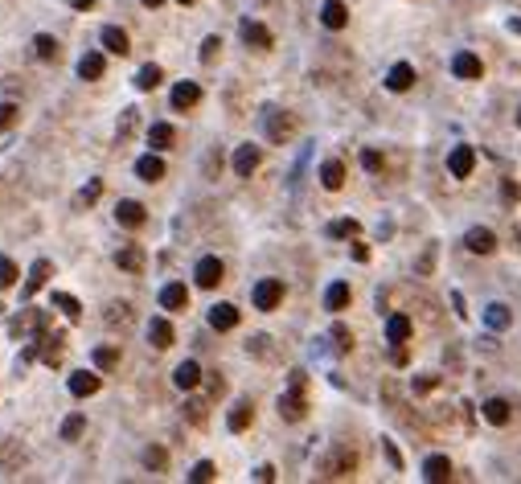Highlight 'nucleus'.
<instances>
[{
  "instance_id": "f257e3e1",
  "label": "nucleus",
  "mask_w": 521,
  "mask_h": 484,
  "mask_svg": "<svg viewBox=\"0 0 521 484\" xmlns=\"http://www.w3.org/2000/svg\"><path fill=\"white\" fill-rule=\"evenodd\" d=\"M280 414H284L287 423H300V419L308 414V402H304V374H300V369L291 374V390L280 398Z\"/></svg>"
},
{
  "instance_id": "f03ea898",
  "label": "nucleus",
  "mask_w": 521,
  "mask_h": 484,
  "mask_svg": "<svg viewBox=\"0 0 521 484\" xmlns=\"http://www.w3.org/2000/svg\"><path fill=\"white\" fill-rule=\"evenodd\" d=\"M263 127H267V140H271V144H287V140H291V132H296V120H291L287 111H280V107H267Z\"/></svg>"
},
{
  "instance_id": "7ed1b4c3",
  "label": "nucleus",
  "mask_w": 521,
  "mask_h": 484,
  "mask_svg": "<svg viewBox=\"0 0 521 484\" xmlns=\"http://www.w3.org/2000/svg\"><path fill=\"white\" fill-rule=\"evenodd\" d=\"M251 300H255L259 312H275V308L284 304V284H280V279H259L255 291H251Z\"/></svg>"
},
{
  "instance_id": "20e7f679",
  "label": "nucleus",
  "mask_w": 521,
  "mask_h": 484,
  "mask_svg": "<svg viewBox=\"0 0 521 484\" xmlns=\"http://www.w3.org/2000/svg\"><path fill=\"white\" fill-rule=\"evenodd\" d=\"M222 275H226V267H222V259H213V255H206V259H197V267H193V279H197V288H218L222 284Z\"/></svg>"
},
{
  "instance_id": "39448f33",
  "label": "nucleus",
  "mask_w": 521,
  "mask_h": 484,
  "mask_svg": "<svg viewBox=\"0 0 521 484\" xmlns=\"http://www.w3.org/2000/svg\"><path fill=\"white\" fill-rule=\"evenodd\" d=\"M472 169H476V152H472V144H456L448 152V172L451 177H472Z\"/></svg>"
},
{
  "instance_id": "423d86ee",
  "label": "nucleus",
  "mask_w": 521,
  "mask_h": 484,
  "mask_svg": "<svg viewBox=\"0 0 521 484\" xmlns=\"http://www.w3.org/2000/svg\"><path fill=\"white\" fill-rule=\"evenodd\" d=\"M259 160H263V148L259 144H238L234 148V177H251V172L259 169Z\"/></svg>"
},
{
  "instance_id": "0eeeda50",
  "label": "nucleus",
  "mask_w": 521,
  "mask_h": 484,
  "mask_svg": "<svg viewBox=\"0 0 521 484\" xmlns=\"http://www.w3.org/2000/svg\"><path fill=\"white\" fill-rule=\"evenodd\" d=\"M353 468H357V456L349 452V447H337L329 460L320 464V472H325V476H353Z\"/></svg>"
},
{
  "instance_id": "6e6552de",
  "label": "nucleus",
  "mask_w": 521,
  "mask_h": 484,
  "mask_svg": "<svg viewBox=\"0 0 521 484\" xmlns=\"http://www.w3.org/2000/svg\"><path fill=\"white\" fill-rule=\"evenodd\" d=\"M464 246H468L472 255H493V250H497V234L484 230V226H472V230L464 234Z\"/></svg>"
},
{
  "instance_id": "1a4fd4ad",
  "label": "nucleus",
  "mask_w": 521,
  "mask_h": 484,
  "mask_svg": "<svg viewBox=\"0 0 521 484\" xmlns=\"http://www.w3.org/2000/svg\"><path fill=\"white\" fill-rule=\"evenodd\" d=\"M161 308L185 312V308H189V288H185V284H165V288H161Z\"/></svg>"
},
{
  "instance_id": "9d476101",
  "label": "nucleus",
  "mask_w": 521,
  "mask_h": 484,
  "mask_svg": "<svg viewBox=\"0 0 521 484\" xmlns=\"http://www.w3.org/2000/svg\"><path fill=\"white\" fill-rule=\"evenodd\" d=\"M320 25H325V29H345V25H349L345 0H325V4H320Z\"/></svg>"
},
{
  "instance_id": "9b49d317",
  "label": "nucleus",
  "mask_w": 521,
  "mask_h": 484,
  "mask_svg": "<svg viewBox=\"0 0 521 484\" xmlns=\"http://www.w3.org/2000/svg\"><path fill=\"white\" fill-rule=\"evenodd\" d=\"M238 33H242V42H246L251 49H271V42H275V37H271V29L259 25V21H242Z\"/></svg>"
},
{
  "instance_id": "f8f14e48",
  "label": "nucleus",
  "mask_w": 521,
  "mask_h": 484,
  "mask_svg": "<svg viewBox=\"0 0 521 484\" xmlns=\"http://www.w3.org/2000/svg\"><path fill=\"white\" fill-rule=\"evenodd\" d=\"M451 74H456V78H464V82H476V78L484 74V66H480V58H476V53H456V58H451Z\"/></svg>"
},
{
  "instance_id": "ddd939ff",
  "label": "nucleus",
  "mask_w": 521,
  "mask_h": 484,
  "mask_svg": "<svg viewBox=\"0 0 521 484\" xmlns=\"http://www.w3.org/2000/svg\"><path fill=\"white\" fill-rule=\"evenodd\" d=\"M115 222H119V226H127V230H140L144 222H148V214H144L140 201H119V205H115Z\"/></svg>"
},
{
  "instance_id": "4468645a",
  "label": "nucleus",
  "mask_w": 521,
  "mask_h": 484,
  "mask_svg": "<svg viewBox=\"0 0 521 484\" xmlns=\"http://www.w3.org/2000/svg\"><path fill=\"white\" fill-rule=\"evenodd\" d=\"M201 103V87L197 82H177L172 87V111H189Z\"/></svg>"
},
{
  "instance_id": "2eb2a0df",
  "label": "nucleus",
  "mask_w": 521,
  "mask_h": 484,
  "mask_svg": "<svg viewBox=\"0 0 521 484\" xmlns=\"http://www.w3.org/2000/svg\"><path fill=\"white\" fill-rule=\"evenodd\" d=\"M115 267L119 271H127V275H140L144 271V250L136 246V242H127L123 250H115Z\"/></svg>"
},
{
  "instance_id": "dca6fc26",
  "label": "nucleus",
  "mask_w": 521,
  "mask_h": 484,
  "mask_svg": "<svg viewBox=\"0 0 521 484\" xmlns=\"http://www.w3.org/2000/svg\"><path fill=\"white\" fill-rule=\"evenodd\" d=\"M238 324V308L234 304H213L210 308V329L213 333H230Z\"/></svg>"
},
{
  "instance_id": "f3484780",
  "label": "nucleus",
  "mask_w": 521,
  "mask_h": 484,
  "mask_svg": "<svg viewBox=\"0 0 521 484\" xmlns=\"http://www.w3.org/2000/svg\"><path fill=\"white\" fill-rule=\"evenodd\" d=\"M103 70H107V58H103L99 49H91V53H82V58H78V78L95 82V78H103Z\"/></svg>"
},
{
  "instance_id": "a211bd4d",
  "label": "nucleus",
  "mask_w": 521,
  "mask_h": 484,
  "mask_svg": "<svg viewBox=\"0 0 521 484\" xmlns=\"http://www.w3.org/2000/svg\"><path fill=\"white\" fill-rule=\"evenodd\" d=\"M386 87H390V91H410V87H415V66H410V62H394L390 74H386Z\"/></svg>"
},
{
  "instance_id": "6ab92c4d",
  "label": "nucleus",
  "mask_w": 521,
  "mask_h": 484,
  "mask_svg": "<svg viewBox=\"0 0 521 484\" xmlns=\"http://www.w3.org/2000/svg\"><path fill=\"white\" fill-rule=\"evenodd\" d=\"M99 42H103V49H107V53H119V58H123V53L132 49V42H127V33H123L119 25H107V29L99 33Z\"/></svg>"
},
{
  "instance_id": "aec40b11",
  "label": "nucleus",
  "mask_w": 521,
  "mask_h": 484,
  "mask_svg": "<svg viewBox=\"0 0 521 484\" xmlns=\"http://www.w3.org/2000/svg\"><path fill=\"white\" fill-rule=\"evenodd\" d=\"M99 374H87V369H78V374H70V394L74 398H91V394H99Z\"/></svg>"
},
{
  "instance_id": "412c9836",
  "label": "nucleus",
  "mask_w": 521,
  "mask_h": 484,
  "mask_svg": "<svg viewBox=\"0 0 521 484\" xmlns=\"http://www.w3.org/2000/svg\"><path fill=\"white\" fill-rule=\"evenodd\" d=\"M423 480H431V484L451 480V460H448V456H427V464H423Z\"/></svg>"
},
{
  "instance_id": "4be33fe9",
  "label": "nucleus",
  "mask_w": 521,
  "mask_h": 484,
  "mask_svg": "<svg viewBox=\"0 0 521 484\" xmlns=\"http://www.w3.org/2000/svg\"><path fill=\"white\" fill-rule=\"evenodd\" d=\"M136 177H140V181H148V185H152V181H161V177H165V160H161L156 152L140 156V160H136Z\"/></svg>"
},
{
  "instance_id": "5701e85b",
  "label": "nucleus",
  "mask_w": 521,
  "mask_h": 484,
  "mask_svg": "<svg viewBox=\"0 0 521 484\" xmlns=\"http://www.w3.org/2000/svg\"><path fill=\"white\" fill-rule=\"evenodd\" d=\"M172 382H177L181 390L201 386V365H197V362H181L177 369H172Z\"/></svg>"
},
{
  "instance_id": "b1692460",
  "label": "nucleus",
  "mask_w": 521,
  "mask_h": 484,
  "mask_svg": "<svg viewBox=\"0 0 521 484\" xmlns=\"http://www.w3.org/2000/svg\"><path fill=\"white\" fill-rule=\"evenodd\" d=\"M46 279H49V259H37V263L29 267V279H25V300H29V295H33V291H42L46 288Z\"/></svg>"
},
{
  "instance_id": "393cba45",
  "label": "nucleus",
  "mask_w": 521,
  "mask_h": 484,
  "mask_svg": "<svg viewBox=\"0 0 521 484\" xmlns=\"http://www.w3.org/2000/svg\"><path fill=\"white\" fill-rule=\"evenodd\" d=\"M172 140H177L172 123H152V127H148V144H152V152H165V148H172Z\"/></svg>"
},
{
  "instance_id": "a878e982",
  "label": "nucleus",
  "mask_w": 521,
  "mask_h": 484,
  "mask_svg": "<svg viewBox=\"0 0 521 484\" xmlns=\"http://www.w3.org/2000/svg\"><path fill=\"white\" fill-rule=\"evenodd\" d=\"M349 300H353L349 284H329V291H325V308H329V312H341V308H349Z\"/></svg>"
},
{
  "instance_id": "bb28decb",
  "label": "nucleus",
  "mask_w": 521,
  "mask_h": 484,
  "mask_svg": "<svg viewBox=\"0 0 521 484\" xmlns=\"http://www.w3.org/2000/svg\"><path fill=\"white\" fill-rule=\"evenodd\" d=\"M148 340H152L156 349H168V345H172V324H168L165 316L148 320Z\"/></svg>"
},
{
  "instance_id": "cd10ccee",
  "label": "nucleus",
  "mask_w": 521,
  "mask_h": 484,
  "mask_svg": "<svg viewBox=\"0 0 521 484\" xmlns=\"http://www.w3.org/2000/svg\"><path fill=\"white\" fill-rule=\"evenodd\" d=\"M320 185H325V189H341V185H345V165H341V160H325V165H320Z\"/></svg>"
},
{
  "instance_id": "c85d7f7f",
  "label": "nucleus",
  "mask_w": 521,
  "mask_h": 484,
  "mask_svg": "<svg viewBox=\"0 0 521 484\" xmlns=\"http://www.w3.org/2000/svg\"><path fill=\"white\" fill-rule=\"evenodd\" d=\"M406 337H410V316L394 312L390 320H386V340H394V345H403Z\"/></svg>"
},
{
  "instance_id": "c756f323",
  "label": "nucleus",
  "mask_w": 521,
  "mask_h": 484,
  "mask_svg": "<svg viewBox=\"0 0 521 484\" xmlns=\"http://www.w3.org/2000/svg\"><path fill=\"white\" fill-rule=\"evenodd\" d=\"M161 78H165L161 66H156V62H148V66H140V74H136V91H156V87H161Z\"/></svg>"
},
{
  "instance_id": "7c9ffc66",
  "label": "nucleus",
  "mask_w": 521,
  "mask_h": 484,
  "mask_svg": "<svg viewBox=\"0 0 521 484\" xmlns=\"http://www.w3.org/2000/svg\"><path fill=\"white\" fill-rule=\"evenodd\" d=\"M251 419H255V407H251V402H238V407H230V419H226V423H230V431H246Z\"/></svg>"
},
{
  "instance_id": "2f4dec72",
  "label": "nucleus",
  "mask_w": 521,
  "mask_h": 484,
  "mask_svg": "<svg viewBox=\"0 0 521 484\" xmlns=\"http://www.w3.org/2000/svg\"><path fill=\"white\" fill-rule=\"evenodd\" d=\"M484 419H489L493 427H505V423H509V402H505V398H489V402H484Z\"/></svg>"
},
{
  "instance_id": "473e14b6",
  "label": "nucleus",
  "mask_w": 521,
  "mask_h": 484,
  "mask_svg": "<svg viewBox=\"0 0 521 484\" xmlns=\"http://www.w3.org/2000/svg\"><path fill=\"white\" fill-rule=\"evenodd\" d=\"M58 37H49V33H37V37H33V53H37V58H42V62H54V58H58Z\"/></svg>"
},
{
  "instance_id": "72a5a7b5",
  "label": "nucleus",
  "mask_w": 521,
  "mask_h": 484,
  "mask_svg": "<svg viewBox=\"0 0 521 484\" xmlns=\"http://www.w3.org/2000/svg\"><path fill=\"white\" fill-rule=\"evenodd\" d=\"M484 324H489L493 333H505V329H509V308H505V304H489V312H484Z\"/></svg>"
},
{
  "instance_id": "f704fd0d",
  "label": "nucleus",
  "mask_w": 521,
  "mask_h": 484,
  "mask_svg": "<svg viewBox=\"0 0 521 484\" xmlns=\"http://www.w3.org/2000/svg\"><path fill=\"white\" fill-rule=\"evenodd\" d=\"M91 357H95V369H115V365H119V349H115V345H99Z\"/></svg>"
},
{
  "instance_id": "c9c22d12",
  "label": "nucleus",
  "mask_w": 521,
  "mask_h": 484,
  "mask_svg": "<svg viewBox=\"0 0 521 484\" xmlns=\"http://www.w3.org/2000/svg\"><path fill=\"white\" fill-rule=\"evenodd\" d=\"M54 308H62V312L70 316V320H78V316H82V304L74 300L70 291H54Z\"/></svg>"
},
{
  "instance_id": "e433bc0d",
  "label": "nucleus",
  "mask_w": 521,
  "mask_h": 484,
  "mask_svg": "<svg viewBox=\"0 0 521 484\" xmlns=\"http://www.w3.org/2000/svg\"><path fill=\"white\" fill-rule=\"evenodd\" d=\"M144 468H148V472H165V468H168V452H165V447H144Z\"/></svg>"
},
{
  "instance_id": "4c0bfd02",
  "label": "nucleus",
  "mask_w": 521,
  "mask_h": 484,
  "mask_svg": "<svg viewBox=\"0 0 521 484\" xmlns=\"http://www.w3.org/2000/svg\"><path fill=\"white\" fill-rule=\"evenodd\" d=\"M357 234H361V226L353 218H337L329 226V238H357Z\"/></svg>"
},
{
  "instance_id": "58836bf2",
  "label": "nucleus",
  "mask_w": 521,
  "mask_h": 484,
  "mask_svg": "<svg viewBox=\"0 0 521 484\" xmlns=\"http://www.w3.org/2000/svg\"><path fill=\"white\" fill-rule=\"evenodd\" d=\"M82 431H87V414H70V419L62 423V439H66V443H74Z\"/></svg>"
},
{
  "instance_id": "ea45409f",
  "label": "nucleus",
  "mask_w": 521,
  "mask_h": 484,
  "mask_svg": "<svg viewBox=\"0 0 521 484\" xmlns=\"http://www.w3.org/2000/svg\"><path fill=\"white\" fill-rule=\"evenodd\" d=\"M17 120H21V107L17 103H0V132H8Z\"/></svg>"
},
{
  "instance_id": "a19ab883",
  "label": "nucleus",
  "mask_w": 521,
  "mask_h": 484,
  "mask_svg": "<svg viewBox=\"0 0 521 484\" xmlns=\"http://www.w3.org/2000/svg\"><path fill=\"white\" fill-rule=\"evenodd\" d=\"M213 476H218V468H213L210 460L193 464V472H189V480H193V484H206V480H213Z\"/></svg>"
},
{
  "instance_id": "79ce46f5",
  "label": "nucleus",
  "mask_w": 521,
  "mask_h": 484,
  "mask_svg": "<svg viewBox=\"0 0 521 484\" xmlns=\"http://www.w3.org/2000/svg\"><path fill=\"white\" fill-rule=\"evenodd\" d=\"M13 284H17V267H13V259H0V291Z\"/></svg>"
},
{
  "instance_id": "37998d69",
  "label": "nucleus",
  "mask_w": 521,
  "mask_h": 484,
  "mask_svg": "<svg viewBox=\"0 0 521 484\" xmlns=\"http://www.w3.org/2000/svg\"><path fill=\"white\" fill-rule=\"evenodd\" d=\"M332 340H337V349L345 353V349H353V333L345 329V324H332Z\"/></svg>"
},
{
  "instance_id": "c03bdc74",
  "label": "nucleus",
  "mask_w": 521,
  "mask_h": 484,
  "mask_svg": "<svg viewBox=\"0 0 521 484\" xmlns=\"http://www.w3.org/2000/svg\"><path fill=\"white\" fill-rule=\"evenodd\" d=\"M361 169H365V172H382V152L365 148V152H361Z\"/></svg>"
},
{
  "instance_id": "a18cd8bd",
  "label": "nucleus",
  "mask_w": 521,
  "mask_h": 484,
  "mask_svg": "<svg viewBox=\"0 0 521 484\" xmlns=\"http://www.w3.org/2000/svg\"><path fill=\"white\" fill-rule=\"evenodd\" d=\"M435 386H439V374H419L415 378V394H431Z\"/></svg>"
},
{
  "instance_id": "49530a36",
  "label": "nucleus",
  "mask_w": 521,
  "mask_h": 484,
  "mask_svg": "<svg viewBox=\"0 0 521 484\" xmlns=\"http://www.w3.org/2000/svg\"><path fill=\"white\" fill-rule=\"evenodd\" d=\"M0 468H4V472H17V447H13V443L0 447Z\"/></svg>"
},
{
  "instance_id": "de8ad7c7",
  "label": "nucleus",
  "mask_w": 521,
  "mask_h": 484,
  "mask_svg": "<svg viewBox=\"0 0 521 484\" xmlns=\"http://www.w3.org/2000/svg\"><path fill=\"white\" fill-rule=\"evenodd\" d=\"M132 320V308L127 304H111V312H107V324H127Z\"/></svg>"
},
{
  "instance_id": "09e8293b",
  "label": "nucleus",
  "mask_w": 521,
  "mask_h": 484,
  "mask_svg": "<svg viewBox=\"0 0 521 484\" xmlns=\"http://www.w3.org/2000/svg\"><path fill=\"white\" fill-rule=\"evenodd\" d=\"M218 49H222V37H206V42H201V62H213Z\"/></svg>"
},
{
  "instance_id": "8fccbe9b",
  "label": "nucleus",
  "mask_w": 521,
  "mask_h": 484,
  "mask_svg": "<svg viewBox=\"0 0 521 484\" xmlns=\"http://www.w3.org/2000/svg\"><path fill=\"white\" fill-rule=\"evenodd\" d=\"M132 127H136V107H127V111H123V123H119V140H127V136H132Z\"/></svg>"
},
{
  "instance_id": "3c124183",
  "label": "nucleus",
  "mask_w": 521,
  "mask_h": 484,
  "mask_svg": "<svg viewBox=\"0 0 521 484\" xmlns=\"http://www.w3.org/2000/svg\"><path fill=\"white\" fill-rule=\"evenodd\" d=\"M382 452H386V460H390L394 468H398V472H403V452H398V447H394L390 439H382Z\"/></svg>"
},
{
  "instance_id": "603ef678",
  "label": "nucleus",
  "mask_w": 521,
  "mask_h": 484,
  "mask_svg": "<svg viewBox=\"0 0 521 484\" xmlns=\"http://www.w3.org/2000/svg\"><path fill=\"white\" fill-rule=\"evenodd\" d=\"M185 407H189V423H206V402H201V398H193Z\"/></svg>"
},
{
  "instance_id": "864d4df0",
  "label": "nucleus",
  "mask_w": 521,
  "mask_h": 484,
  "mask_svg": "<svg viewBox=\"0 0 521 484\" xmlns=\"http://www.w3.org/2000/svg\"><path fill=\"white\" fill-rule=\"evenodd\" d=\"M99 189H103V185H99V181H91V185H87V189L78 193V205H91V201L99 197Z\"/></svg>"
},
{
  "instance_id": "5fc2aeb1",
  "label": "nucleus",
  "mask_w": 521,
  "mask_h": 484,
  "mask_svg": "<svg viewBox=\"0 0 521 484\" xmlns=\"http://www.w3.org/2000/svg\"><path fill=\"white\" fill-rule=\"evenodd\" d=\"M255 480H275V468H271V464H259V468H255Z\"/></svg>"
},
{
  "instance_id": "6e6d98bb",
  "label": "nucleus",
  "mask_w": 521,
  "mask_h": 484,
  "mask_svg": "<svg viewBox=\"0 0 521 484\" xmlns=\"http://www.w3.org/2000/svg\"><path fill=\"white\" fill-rule=\"evenodd\" d=\"M390 362H394V365H406V349H403V345H394V349H390Z\"/></svg>"
},
{
  "instance_id": "4d7b16f0",
  "label": "nucleus",
  "mask_w": 521,
  "mask_h": 484,
  "mask_svg": "<svg viewBox=\"0 0 521 484\" xmlns=\"http://www.w3.org/2000/svg\"><path fill=\"white\" fill-rule=\"evenodd\" d=\"M517 197H521V189L513 185V181H505V201H517Z\"/></svg>"
},
{
  "instance_id": "13d9d810",
  "label": "nucleus",
  "mask_w": 521,
  "mask_h": 484,
  "mask_svg": "<svg viewBox=\"0 0 521 484\" xmlns=\"http://www.w3.org/2000/svg\"><path fill=\"white\" fill-rule=\"evenodd\" d=\"M353 259H357V263H365V259H370V246H361V242H357V246H353Z\"/></svg>"
},
{
  "instance_id": "bf43d9fd",
  "label": "nucleus",
  "mask_w": 521,
  "mask_h": 484,
  "mask_svg": "<svg viewBox=\"0 0 521 484\" xmlns=\"http://www.w3.org/2000/svg\"><path fill=\"white\" fill-rule=\"evenodd\" d=\"M70 4H74V8H82V13H87V8H95L99 0H70Z\"/></svg>"
},
{
  "instance_id": "052dcab7",
  "label": "nucleus",
  "mask_w": 521,
  "mask_h": 484,
  "mask_svg": "<svg viewBox=\"0 0 521 484\" xmlns=\"http://www.w3.org/2000/svg\"><path fill=\"white\" fill-rule=\"evenodd\" d=\"M144 4H148V8H156V4H165V0H144Z\"/></svg>"
},
{
  "instance_id": "680f3d73",
  "label": "nucleus",
  "mask_w": 521,
  "mask_h": 484,
  "mask_svg": "<svg viewBox=\"0 0 521 484\" xmlns=\"http://www.w3.org/2000/svg\"><path fill=\"white\" fill-rule=\"evenodd\" d=\"M177 4H193V0H177Z\"/></svg>"
},
{
  "instance_id": "e2e57ef3",
  "label": "nucleus",
  "mask_w": 521,
  "mask_h": 484,
  "mask_svg": "<svg viewBox=\"0 0 521 484\" xmlns=\"http://www.w3.org/2000/svg\"><path fill=\"white\" fill-rule=\"evenodd\" d=\"M517 123H521V111H517Z\"/></svg>"
}]
</instances>
